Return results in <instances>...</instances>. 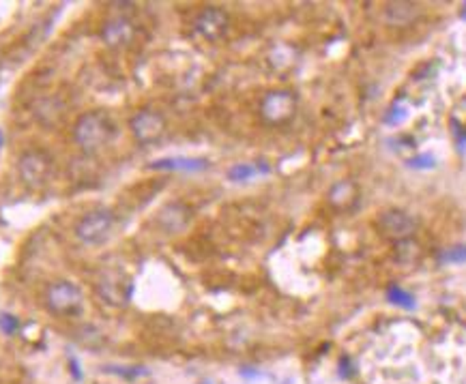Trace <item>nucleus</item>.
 <instances>
[{"instance_id": "nucleus-13", "label": "nucleus", "mask_w": 466, "mask_h": 384, "mask_svg": "<svg viewBox=\"0 0 466 384\" xmlns=\"http://www.w3.org/2000/svg\"><path fill=\"white\" fill-rule=\"evenodd\" d=\"M209 161L207 159H193V157H168V159H157L151 163V170H179V172H200L207 170Z\"/></svg>"}, {"instance_id": "nucleus-18", "label": "nucleus", "mask_w": 466, "mask_h": 384, "mask_svg": "<svg viewBox=\"0 0 466 384\" xmlns=\"http://www.w3.org/2000/svg\"><path fill=\"white\" fill-rule=\"evenodd\" d=\"M104 371H108V374H116V376H120V378H127V380H138V378H142V376H149V369L146 367H112V365H106L104 367Z\"/></svg>"}, {"instance_id": "nucleus-19", "label": "nucleus", "mask_w": 466, "mask_h": 384, "mask_svg": "<svg viewBox=\"0 0 466 384\" xmlns=\"http://www.w3.org/2000/svg\"><path fill=\"white\" fill-rule=\"evenodd\" d=\"M406 106L404 104H400V101H396L394 106H391L389 110H387V114L383 116V122H387V125H400L404 118H406Z\"/></svg>"}, {"instance_id": "nucleus-7", "label": "nucleus", "mask_w": 466, "mask_h": 384, "mask_svg": "<svg viewBox=\"0 0 466 384\" xmlns=\"http://www.w3.org/2000/svg\"><path fill=\"white\" fill-rule=\"evenodd\" d=\"M97 292L108 305L125 307L134 294V281L122 273H106L97 281Z\"/></svg>"}, {"instance_id": "nucleus-9", "label": "nucleus", "mask_w": 466, "mask_h": 384, "mask_svg": "<svg viewBox=\"0 0 466 384\" xmlns=\"http://www.w3.org/2000/svg\"><path fill=\"white\" fill-rule=\"evenodd\" d=\"M376 227H378V232H380L385 239L404 243V241H408V239L415 234L417 221H415L408 213H404V211L391 209V211H385V213L378 215V219H376Z\"/></svg>"}, {"instance_id": "nucleus-23", "label": "nucleus", "mask_w": 466, "mask_h": 384, "mask_svg": "<svg viewBox=\"0 0 466 384\" xmlns=\"http://www.w3.org/2000/svg\"><path fill=\"white\" fill-rule=\"evenodd\" d=\"M462 19H466V5H464V11H462Z\"/></svg>"}, {"instance_id": "nucleus-11", "label": "nucleus", "mask_w": 466, "mask_h": 384, "mask_svg": "<svg viewBox=\"0 0 466 384\" xmlns=\"http://www.w3.org/2000/svg\"><path fill=\"white\" fill-rule=\"evenodd\" d=\"M102 41L112 47V49H118V47H127L134 37H136V26L127 19V17H112L108 19L104 26H102Z\"/></svg>"}, {"instance_id": "nucleus-4", "label": "nucleus", "mask_w": 466, "mask_h": 384, "mask_svg": "<svg viewBox=\"0 0 466 384\" xmlns=\"http://www.w3.org/2000/svg\"><path fill=\"white\" fill-rule=\"evenodd\" d=\"M116 217L108 209H97L86 213L78 223H76V239L84 245H99L104 243L114 230Z\"/></svg>"}, {"instance_id": "nucleus-14", "label": "nucleus", "mask_w": 466, "mask_h": 384, "mask_svg": "<svg viewBox=\"0 0 466 384\" xmlns=\"http://www.w3.org/2000/svg\"><path fill=\"white\" fill-rule=\"evenodd\" d=\"M357 200V187L351 181H337L329 189V202L335 209H348Z\"/></svg>"}, {"instance_id": "nucleus-3", "label": "nucleus", "mask_w": 466, "mask_h": 384, "mask_svg": "<svg viewBox=\"0 0 466 384\" xmlns=\"http://www.w3.org/2000/svg\"><path fill=\"white\" fill-rule=\"evenodd\" d=\"M17 174L29 189H41L52 176V157L39 148L24 150L17 159Z\"/></svg>"}, {"instance_id": "nucleus-22", "label": "nucleus", "mask_w": 466, "mask_h": 384, "mask_svg": "<svg viewBox=\"0 0 466 384\" xmlns=\"http://www.w3.org/2000/svg\"><path fill=\"white\" fill-rule=\"evenodd\" d=\"M3 142H5V138H3V131H0V148H3Z\"/></svg>"}, {"instance_id": "nucleus-16", "label": "nucleus", "mask_w": 466, "mask_h": 384, "mask_svg": "<svg viewBox=\"0 0 466 384\" xmlns=\"http://www.w3.org/2000/svg\"><path fill=\"white\" fill-rule=\"evenodd\" d=\"M387 301H389L391 305L402 307V310H408V312H412L415 307H417L415 296H412L410 292H406L404 288H400L398 284H394V286H389V288H387Z\"/></svg>"}, {"instance_id": "nucleus-6", "label": "nucleus", "mask_w": 466, "mask_h": 384, "mask_svg": "<svg viewBox=\"0 0 466 384\" xmlns=\"http://www.w3.org/2000/svg\"><path fill=\"white\" fill-rule=\"evenodd\" d=\"M129 129H131V136L138 144L149 146V144H157L166 136L168 122L155 110H140L138 114L131 116Z\"/></svg>"}, {"instance_id": "nucleus-17", "label": "nucleus", "mask_w": 466, "mask_h": 384, "mask_svg": "<svg viewBox=\"0 0 466 384\" xmlns=\"http://www.w3.org/2000/svg\"><path fill=\"white\" fill-rule=\"evenodd\" d=\"M438 262L440 264H464L466 262V245H453V247L440 249Z\"/></svg>"}, {"instance_id": "nucleus-20", "label": "nucleus", "mask_w": 466, "mask_h": 384, "mask_svg": "<svg viewBox=\"0 0 466 384\" xmlns=\"http://www.w3.org/2000/svg\"><path fill=\"white\" fill-rule=\"evenodd\" d=\"M0 330H3L5 335H15L19 330V320L11 314H0Z\"/></svg>"}, {"instance_id": "nucleus-5", "label": "nucleus", "mask_w": 466, "mask_h": 384, "mask_svg": "<svg viewBox=\"0 0 466 384\" xmlns=\"http://www.w3.org/2000/svg\"><path fill=\"white\" fill-rule=\"evenodd\" d=\"M297 95L286 88H278L266 93L260 101V116L268 125H284L297 114Z\"/></svg>"}, {"instance_id": "nucleus-8", "label": "nucleus", "mask_w": 466, "mask_h": 384, "mask_svg": "<svg viewBox=\"0 0 466 384\" xmlns=\"http://www.w3.org/2000/svg\"><path fill=\"white\" fill-rule=\"evenodd\" d=\"M230 26V15L222 7H204L193 17V31L207 41H219Z\"/></svg>"}, {"instance_id": "nucleus-12", "label": "nucleus", "mask_w": 466, "mask_h": 384, "mask_svg": "<svg viewBox=\"0 0 466 384\" xmlns=\"http://www.w3.org/2000/svg\"><path fill=\"white\" fill-rule=\"evenodd\" d=\"M421 13V7L415 5V3H387L385 5V11H383V17L389 26H410V24L419 17Z\"/></svg>"}, {"instance_id": "nucleus-2", "label": "nucleus", "mask_w": 466, "mask_h": 384, "mask_svg": "<svg viewBox=\"0 0 466 384\" xmlns=\"http://www.w3.org/2000/svg\"><path fill=\"white\" fill-rule=\"evenodd\" d=\"M45 307L54 316L63 318L78 316L84 310V294L73 281L58 279L45 288Z\"/></svg>"}, {"instance_id": "nucleus-10", "label": "nucleus", "mask_w": 466, "mask_h": 384, "mask_svg": "<svg viewBox=\"0 0 466 384\" xmlns=\"http://www.w3.org/2000/svg\"><path fill=\"white\" fill-rule=\"evenodd\" d=\"M193 219V211L183 202H170L157 213V223L163 232L168 234H179L191 223Z\"/></svg>"}, {"instance_id": "nucleus-15", "label": "nucleus", "mask_w": 466, "mask_h": 384, "mask_svg": "<svg viewBox=\"0 0 466 384\" xmlns=\"http://www.w3.org/2000/svg\"><path fill=\"white\" fill-rule=\"evenodd\" d=\"M258 174H268V166L264 163H236L228 170V178L234 183H245L252 181Z\"/></svg>"}, {"instance_id": "nucleus-21", "label": "nucleus", "mask_w": 466, "mask_h": 384, "mask_svg": "<svg viewBox=\"0 0 466 384\" xmlns=\"http://www.w3.org/2000/svg\"><path fill=\"white\" fill-rule=\"evenodd\" d=\"M408 166L410 168H419V170H430V168L436 166V159L432 155H419V157L408 159Z\"/></svg>"}, {"instance_id": "nucleus-1", "label": "nucleus", "mask_w": 466, "mask_h": 384, "mask_svg": "<svg viewBox=\"0 0 466 384\" xmlns=\"http://www.w3.org/2000/svg\"><path fill=\"white\" fill-rule=\"evenodd\" d=\"M112 138H114V122L106 112L99 110L84 112L82 116H78L76 125H73V140L86 152L99 150Z\"/></svg>"}]
</instances>
